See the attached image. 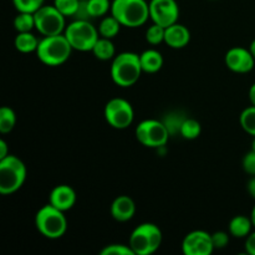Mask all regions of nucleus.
Returning <instances> with one entry per match:
<instances>
[{
    "mask_svg": "<svg viewBox=\"0 0 255 255\" xmlns=\"http://www.w3.org/2000/svg\"><path fill=\"white\" fill-rule=\"evenodd\" d=\"M142 74L143 70L139 61V55L136 52L125 51L112 59L110 75L112 81L117 86L124 89L133 86L134 84H137Z\"/></svg>",
    "mask_w": 255,
    "mask_h": 255,
    "instance_id": "obj_1",
    "label": "nucleus"
},
{
    "mask_svg": "<svg viewBox=\"0 0 255 255\" xmlns=\"http://www.w3.org/2000/svg\"><path fill=\"white\" fill-rule=\"evenodd\" d=\"M72 50L65 34L42 36L39 41L36 56L46 66L56 67L61 66L70 59Z\"/></svg>",
    "mask_w": 255,
    "mask_h": 255,
    "instance_id": "obj_2",
    "label": "nucleus"
},
{
    "mask_svg": "<svg viewBox=\"0 0 255 255\" xmlns=\"http://www.w3.org/2000/svg\"><path fill=\"white\" fill-rule=\"evenodd\" d=\"M111 15L122 26L136 29L148 21L149 2L146 0H112Z\"/></svg>",
    "mask_w": 255,
    "mask_h": 255,
    "instance_id": "obj_3",
    "label": "nucleus"
},
{
    "mask_svg": "<svg viewBox=\"0 0 255 255\" xmlns=\"http://www.w3.org/2000/svg\"><path fill=\"white\" fill-rule=\"evenodd\" d=\"M35 227L42 237L47 239H60L67 231V219L65 212L45 204L35 214Z\"/></svg>",
    "mask_w": 255,
    "mask_h": 255,
    "instance_id": "obj_4",
    "label": "nucleus"
},
{
    "mask_svg": "<svg viewBox=\"0 0 255 255\" xmlns=\"http://www.w3.org/2000/svg\"><path fill=\"white\" fill-rule=\"evenodd\" d=\"M26 166L19 157L9 154L0 159V193L2 196L14 194L26 181Z\"/></svg>",
    "mask_w": 255,
    "mask_h": 255,
    "instance_id": "obj_5",
    "label": "nucleus"
},
{
    "mask_svg": "<svg viewBox=\"0 0 255 255\" xmlns=\"http://www.w3.org/2000/svg\"><path fill=\"white\" fill-rule=\"evenodd\" d=\"M162 231L153 223H142L132 231L128 246L134 255H151L156 253L162 244Z\"/></svg>",
    "mask_w": 255,
    "mask_h": 255,
    "instance_id": "obj_6",
    "label": "nucleus"
},
{
    "mask_svg": "<svg viewBox=\"0 0 255 255\" xmlns=\"http://www.w3.org/2000/svg\"><path fill=\"white\" fill-rule=\"evenodd\" d=\"M65 36L69 40L72 49L76 51H92L99 40V29L90 20H76L70 22L65 29Z\"/></svg>",
    "mask_w": 255,
    "mask_h": 255,
    "instance_id": "obj_7",
    "label": "nucleus"
},
{
    "mask_svg": "<svg viewBox=\"0 0 255 255\" xmlns=\"http://www.w3.org/2000/svg\"><path fill=\"white\" fill-rule=\"evenodd\" d=\"M136 138L142 146L159 149L168 142L171 133L162 120H143L136 127Z\"/></svg>",
    "mask_w": 255,
    "mask_h": 255,
    "instance_id": "obj_8",
    "label": "nucleus"
},
{
    "mask_svg": "<svg viewBox=\"0 0 255 255\" xmlns=\"http://www.w3.org/2000/svg\"><path fill=\"white\" fill-rule=\"evenodd\" d=\"M35 29L42 36H54L64 34L66 29V16L52 5H42L34 12Z\"/></svg>",
    "mask_w": 255,
    "mask_h": 255,
    "instance_id": "obj_9",
    "label": "nucleus"
},
{
    "mask_svg": "<svg viewBox=\"0 0 255 255\" xmlns=\"http://www.w3.org/2000/svg\"><path fill=\"white\" fill-rule=\"evenodd\" d=\"M105 120L116 129H126L134 120V110L127 100L121 97L111 99L105 106Z\"/></svg>",
    "mask_w": 255,
    "mask_h": 255,
    "instance_id": "obj_10",
    "label": "nucleus"
},
{
    "mask_svg": "<svg viewBox=\"0 0 255 255\" xmlns=\"http://www.w3.org/2000/svg\"><path fill=\"white\" fill-rule=\"evenodd\" d=\"M179 6L176 0H151L149 1V19L152 22L163 27L178 22Z\"/></svg>",
    "mask_w": 255,
    "mask_h": 255,
    "instance_id": "obj_11",
    "label": "nucleus"
},
{
    "mask_svg": "<svg viewBox=\"0 0 255 255\" xmlns=\"http://www.w3.org/2000/svg\"><path fill=\"white\" fill-rule=\"evenodd\" d=\"M214 249L212 234L206 231L189 232L182 242L184 255H211Z\"/></svg>",
    "mask_w": 255,
    "mask_h": 255,
    "instance_id": "obj_12",
    "label": "nucleus"
},
{
    "mask_svg": "<svg viewBox=\"0 0 255 255\" xmlns=\"http://www.w3.org/2000/svg\"><path fill=\"white\" fill-rule=\"evenodd\" d=\"M226 66L236 74H248L255 66V59L249 49L242 46L232 47L224 56Z\"/></svg>",
    "mask_w": 255,
    "mask_h": 255,
    "instance_id": "obj_13",
    "label": "nucleus"
},
{
    "mask_svg": "<svg viewBox=\"0 0 255 255\" xmlns=\"http://www.w3.org/2000/svg\"><path fill=\"white\" fill-rule=\"evenodd\" d=\"M49 203L62 212L70 211L76 203V192L67 184H59L50 192Z\"/></svg>",
    "mask_w": 255,
    "mask_h": 255,
    "instance_id": "obj_14",
    "label": "nucleus"
},
{
    "mask_svg": "<svg viewBox=\"0 0 255 255\" xmlns=\"http://www.w3.org/2000/svg\"><path fill=\"white\" fill-rule=\"evenodd\" d=\"M110 212L115 221L125 223V222L131 221L134 217L136 204H134L133 199L129 198L128 196H119L112 202Z\"/></svg>",
    "mask_w": 255,
    "mask_h": 255,
    "instance_id": "obj_15",
    "label": "nucleus"
},
{
    "mask_svg": "<svg viewBox=\"0 0 255 255\" xmlns=\"http://www.w3.org/2000/svg\"><path fill=\"white\" fill-rule=\"evenodd\" d=\"M191 41V31L187 26L176 22L166 27L164 32V44L172 49H183Z\"/></svg>",
    "mask_w": 255,
    "mask_h": 255,
    "instance_id": "obj_16",
    "label": "nucleus"
},
{
    "mask_svg": "<svg viewBox=\"0 0 255 255\" xmlns=\"http://www.w3.org/2000/svg\"><path fill=\"white\" fill-rule=\"evenodd\" d=\"M139 61L143 72L146 74H156L163 67L164 60L158 50L148 49L139 55Z\"/></svg>",
    "mask_w": 255,
    "mask_h": 255,
    "instance_id": "obj_17",
    "label": "nucleus"
},
{
    "mask_svg": "<svg viewBox=\"0 0 255 255\" xmlns=\"http://www.w3.org/2000/svg\"><path fill=\"white\" fill-rule=\"evenodd\" d=\"M253 227L251 217L236 216L229 222V234L234 238H247L252 233Z\"/></svg>",
    "mask_w": 255,
    "mask_h": 255,
    "instance_id": "obj_18",
    "label": "nucleus"
},
{
    "mask_svg": "<svg viewBox=\"0 0 255 255\" xmlns=\"http://www.w3.org/2000/svg\"><path fill=\"white\" fill-rule=\"evenodd\" d=\"M91 52L100 61H110L116 56V47L112 42V39L100 36Z\"/></svg>",
    "mask_w": 255,
    "mask_h": 255,
    "instance_id": "obj_19",
    "label": "nucleus"
},
{
    "mask_svg": "<svg viewBox=\"0 0 255 255\" xmlns=\"http://www.w3.org/2000/svg\"><path fill=\"white\" fill-rule=\"evenodd\" d=\"M39 41L40 40L31 31L17 32L14 40V45L15 49L21 54H30V52H36Z\"/></svg>",
    "mask_w": 255,
    "mask_h": 255,
    "instance_id": "obj_20",
    "label": "nucleus"
},
{
    "mask_svg": "<svg viewBox=\"0 0 255 255\" xmlns=\"http://www.w3.org/2000/svg\"><path fill=\"white\" fill-rule=\"evenodd\" d=\"M122 25L114 15H109V16H104L100 21L99 25V34L100 36L107 37V39H115L119 35L120 30H121Z\"/></svg>",
    "mask_w": 255,
    "mask_h": 255,
    "instance_id": "obj_21",
    "label": "nucleus"
},
{
    "mask_svg": "<svg viewBox=\"0 0 255 255\" xmlns=\"http://www.w3.org/2000/svg\"><path fill=\"white\" fill-rule=\"evenodd\" d=\"M111 4L110 0H86L87 11H89L91 19L106 16L111 12Z\"/></svg>",
    "mask_w": 255,
    "mask_h": 255,
    "instance_id": "obj_22",
    "label": "nucleus"
},
{
    "mask_svg": "<svg viewBox=\"0 0 255 255\" xmlns=\"http://www.w3.org/2000/svg\"><path fill=\"white\" fill-rule=\"evenodd\" d=\"M202 132V126L199 124V121H197L196 119H192V117H186V120L183 121L181 126V131L179 134L183 137L184 139H196L198 138L199 134Z\"/></svg>",
    "mask_w": 255,
    "mask_h": 255,
    "instance_id": "obj_23",
    "label": "nucleus"
},
{
    "mask_svg": "<svg viewBox=\"0 0 255 255\" xmlns=\"http://www.w3.org/2000/svg\"><path fill=\"white\" fill-rule=\"evenodd\" d=\"M16 125V115L14 110L7 106L0 109V132L2 134L10 133Z\"/></svg>",
    "mask_w": 255,
    "mask_h": 255,
    "instance_id": "obj_24",
    "label": "nucleus"
},
{
    "mask_svg": "<svg viewBox=\"0 0 255 255\" xmlns=\"http://www.w3.org/2000/svg\"><path fill=\"white\" fill-rule=\"evenodd\" d=\"M14 27L17 32H30L35 29V16L32 12L17 11L14 19Z\"/></svg>",
    "mask_w": 255,
    "mask_h": 255,
    "instance_id": "obj_25",
    "label": "nucleus"
},
{
    "mask_svg": "<svg viewBox=\"0 0 255 255\" xmlns=\"http://www.w3.org/2000/svg\"><path fill=\"white\" fill-rule=\"evenodd\" d=\"M239 122L247 133L255 137V106L252 105L244 109L239 116Z\"/></svg>",
    "mask_w": 255,
    "mask_h": 255,
    "instance_id": "obj_26",
    "label": "nucleus"
},
{
    "mask_svg": "<svg viewBox=\"0 0 255 255\" xmlns=\"http://www.w3.org/2000/svg\"><path fill=\"white\" fill-rule=\"evenodd\" d=\"M81 0H54V5L66 17H75L79 11Z\"/></svg>",
    "mask_w": 255,
    "mask_h": 255,
    "instance_id": "obj_27",
    "label": "nucleus"
},
{
    "mask_svg": "<svg viewBox=\"0 0 255 255\" xmlns=\"http://www.w3.org/2000/svg\"><path fill=\"white\" fill-rule=\"evenodd\" d=\"M184 120H186V117L182 114H179V112H169L162 121L166 125L167 129L169 131L171 136H174V134L179 133L181 126L182 124H183Z\"/></svg>",
    "mask_w": 255,
    "mask_h": 255,
    "instance_id": "obj_28",
    "label": "nucleus"
},
{
    "mask_svg": "<svg viewBox=\"0 0 255 255\" xmlns=\"http://www.w3.org/2000/svg\"><path fill=\"white\" fill-rule=\"evenodd\" d=\"M164 32H166V27L161 26L158 24L152 22L151 26L147 27L146 30V41L149 45H159L164 42Z\"/></svg>",
    "mask_w": 255,
    "mask_h": 255,
    "instance_id": "obj_29",
    "label": "nucleus"
},
{
    "mask_svg": "<svg viewBox=\"0 0 255 255\" xmlns=\"http://www.w3.org/2000/svg\"><path fill=\"white\" fill-rule=\"evenodd\" d=\"M44 1L45 0H12V4L17 11L34 14L44 5Z\"/></svg>",
    "mask_w": 255,
    "mask_h": 255,
    "instance_id": "obj_30",
    "label": "nucleus"
},
{
    "mask_svg": "<svg viewBox=\"0 0 255 255\" xmlns=\"http://www.w3.org/2000/svg\"><path fill=\"white\" fill-rule=\"evenodd\" d=\"M101 255H134L129 246L125 244H109L100 251Z\"/></svg>",
    "mask_w": 255,
    "mask_h": 255,
    "instance_id": "obj_31",
    "label": "nucleus"
},
{
    "mask_svg": "<svg viewBox=\"0 0 255 255\" xmlns=\"http://www.w3.org/2000/svg\"><path fill=\"white\" fill-rule=\"evenodd\" d=\"M212 242L216 249H223L228 246L229 243V233L223 231L214 232L212 233Z\"/></svg>",
    "mask_w": 255,
    "mask_h": 255,
    "instance_id": "obj_32",
    "label": "nucleus"
},
{
    "mask_svg": "<svg viewBox=\"0 0 255 255\" xmlns=\"http://www.w3.org/2000/svg\"><path fill=\"white\" fill-rule=\"evenodd\" d=\"M243 168L251 176H255V152L251 151L244 156Z\"/></svg>",
    "mask_w": 255,
    "mask_h": 255,
    "instance_id": "obj_33",
    "label": "nucleus"
},
{
    "mask_svg": "<svg viewBox=\"0 0 255 255\" xmlns=\"http://www.w3.org/2000/svg\"><path fill=\"white\" fill-rule=\"evenodd\" d=\"M246 252L249 255H255V232H252L246 238Z\"/></svg>",
    "mask_w": 255,
    "mask_h": 255,
    "instance_id": "obj_34",
    "label": "nucleus"
},
{
    "mask_svg": "<svg viewBox=\"0 0 255 255\" xmlns=\"http://www.w3.org/2000/svg\"><path fill=\"white\" fill-rule=\"evenodd\" d=\"M9 147L5 139H0V159L5 158V157L9 156Z\"/></svg>",
    "mask_w": 255,
    "mask_h": 255,
    "instance_id": "obj_35",
    "label": "nucleus"
},
{
    "mask_svg": "<svg viewBox=\"0 0 255 255\" xmlns=\"http://www.w3.org/2000/svg\"><path fill=\"white\" fill-rule=\"evenodd\" d=\"M247 189H248L249 194L255 199V176H253L249 179L248 184H247Z\"/></svg>",
    "mask_w": 255,
    "mask_h": 255,
    "instance_id": "obj_36",
    "label": "nucleus"
},
{
    "mask_svg": "<svg viewBox=\"0 0 255 255\" xmlns=\"http://www.w3.org/2000/svg\"><path fill=\"white\" fill-rule=\"evenodd\" d=\"M249 101H251V104L253 106H255V82L252 85L251 89H249Z\"/></svg>",
    "mask_w": 255,
    "mask_h": 255,
    "instance_id": "obj_37",
    "label": "nucleus"
},
{
    "mask_svg": "<svg viewBox=\"0 0 255 255\" xmlns=\"http://www.w3.org/2000/svg\"><path fill=\"white\" fill-rule=\"evenodd\" d=\"M249 50H251L252 54H253V56H254V59H255V39L253 40V41H252L251 46H249Z\"/></svg>",
    "mask_w": 255,
    "mask_h": 255,
    "instance_id": "obj_38",
    "label": "nucleus"
},
{
    "mask_svg": "<svg viewBox=\"0 0 255 255\" xmlns=\"http://www.w3.org/2000/svg\"><path fill=\"white\" fill-rule=\"evenodd\" d=\"M251 218H252V222H253V226H254V228H255V206H254L253 211H252Z\"/></svg>",
    "mask_w": 255,
    "mask_h": 255,
    "instance_id": "obj_39",
    "label": "nucleus"
},
{
    "mask_svg": "<svg viewBox=\"0 0 255 255\" xmlns=\"http://www.w3.org/2000/svg\"><path fill=\"white\" fill-rule=\"evenodd\" d=\"M252 151L255 152V137H254V139H253V143H252Z\"/></svg>",
    "mask_w": 255,
    "mask_h": 255,
    "instance_id": "obj_40",
    "label": "nucleus"
}]
</instances>
